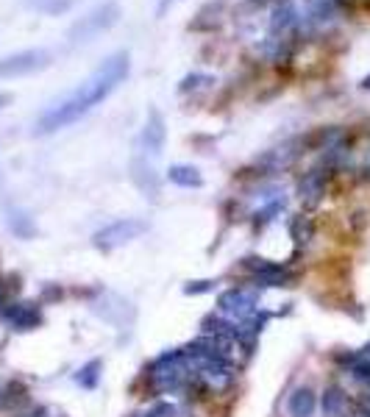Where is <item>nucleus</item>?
Here are the masks:
<instances>
[{"label": "nucleus", "mask_w": 370, "mask_h": 417, "mask_svg": "<svg viewBox=\"0 0 370 417\" xmlns=\"http://www.w3.org/2000/svg\"><path fill=\"white\" fill-rule=\"evenodd\" d=\"M131 73V56L129 50H117L112 53L109 59H103L95 73L81 84L76 87L67 97H61L56 106H50L45 114L37 120L34 126V134L37 137H47V134H56L73 123H78L84 114H90L97 103H103L109 95L114 92Z\"/></svg>", "instance_id": "f257e3e1"}, {"label": "nucleus", "mask_w": 370, "mask_h": 417, "mask_svg": "<svg viewBox=\"0 0 370 417\" xmlns=\"http://www.w3.org/2000/svg\"><path fill=\"white\" fill-rule=\"evenodd\" d=\"M145 231H148V223L145 220H139V217H123V220H114V223L97 229L92 234V245L97 250H106L109 253V250H117V248H123V245L139 239Z\"/></svg>", "instance_id": "f03ea898"}, {"label": "nucleus", "mask_w": 370, "mask_h": 417, "mask_svg": "<svg viewBox=\"0 0 370 417\" xmlns=\"http://www.w3.org/2000/svg\"><path fill=\"white\" fill-rule=\"evenodd\" d=\"M117 20H120V6L117 3H100L97 8H92L87 17H81L70 28V42H87V40H92L97 34L109 31Z\"/></svg>", "instance_id": "7ed1b4c3"}, {"label": "nucleus", "mask_w": 370, "mask_h": 417, "mask_svg": "<svg viewBox=\"0 0 370 417\" xmlns=\"http://www.w3.org/2000/svg\"><path fill=\"white\" fill-rule=\"evenodd\" d=\"M50 64V53L42 47H34V50H20L14 56H6L0 59V78H20V75H31V73H40Z\"/></svg>", "instance_id": "20e7f679"}, {"label": "nucleus", "mask_w": 370, "mask_h": 417, "mask_svg": "<svg viewBox=\"0 0 370 417\" xmlns=\"http://www.w3.org/2000/svg\"><path fill=\"white\" fill-rule=\"evenodd\" d=\"M165 137H167L165 117L159 114V109H148V120H145V128H142L137 142L139 156H145L148 162H156L165 150Z\"/></svg>", "instance_id": "39448f33"}, {"label": "nucleus", "mask_w": 370, "mask_h": 417, "mask_svg": "<svg viewBox=\"0 0 370 417\" xmlns=\"http://www.w3.org/2000/svg\"><path fill=\"white\" fill-rule=\"evenodd\" d=\"M0 318L14 331H34L37 325H42V309L37 301H8Z\"/></svg>", "instance_id": "423d86ee"}, {"label": "nucleus", "mask_w": 370, "mask_h": 417, "mask_svg": "<svg viewBox=\"0 0 370 417\" xmlns=\"http://www.w3.org/2000/svg\"><path fill=\"white\" fill-rule=\"evenodd\" d=\"M217 306L223 315H229L232 320H248L253 312H256V295L248 292V289H239V286H232L226 292H220L217 298Z\"/></svg>", "instance_id": "0eeeda50"}, {"label": "nucleus", "mask_w": 370, "mask_h": 417, "mask_svg": "<svg viewBox=\"0 0 370 417\" xmlns=\"http://www.w3.org/2000/svg\"><path fill=\"white\" fill-rule=\"evenodd\" d=\"M242 267L251 270L253 278H256L259 284H265V286H287V284L295 278L292 270H287L284 265L270 262V259H256V256H251V259L242 262Z\"/></svg>", "instance_id": "6e6552de"}, {"label": "nucleus", "mask_w": 370, "mask_h": 417, "mask_svg": "<svg viewBox=\"0 0 370 417\" xmlns=\"http://www.w3.org/2000/svg\"><path fill=\"white\" fill-rule=\"evenodd\" d=\"M131 179H134V184L137 189L145 195V198H159V192H162V179L156 176V170H153V162H148L145 156H134V162H131Z\"/></svg>", "instance_id": "1a4fd4ad"}, {"label": "nucleus", "mask_w": 370, "mask_h": 417, "mask_svg": "<svg viewBox=\"0 0 370 417\" xmlns=\"http://www.w3.org/2000/svg\"><path fill=\"white\" fill-rule=\"evenodd\" d=\"M28 404H31V389H28L20 378H11V381L0 389V412H3V415H17V412H23Z\"/></svg>", "instance_id": "9d476101"}, {"label": "nucleus", "mask_w": 370, "mask_h": 417, "mask_svg": "<svg viewBox=\"0 0 370 417\" xmlns=\"http://www.w3.org/2000/svg\"><path fill=\"white\" fill-rule=\"evenodd\" d=\"M318 409V395L312 387L301 384L292 389V395L287 398V415L290 417H312Z\"/></svg>", "instance_id": "9b49d317"}, {"label": "nucleus", "mask_w": 370, "mask_h": 417, "mask_svg": "<svg viewBox=\"0 0 370 417\" xmlns=\"http://www.w3.org/2000/svg\"><path fill=\"white\" fill-rule=\"evenodd\" d=\"M321 409H323V417H342L345 409H348V398L342 392L340 384H328L321 395Z\"/></svg>", "instance_id": "f8f14e48"}, {"label": "nucleus", "mask_w": 370, "mask_h": 417, "mask_svg": "<svg viewBox=\"0 0 370 417\" xmlns=\"http://www.w3.org/2000/svg\"><path fill=\"white\" fill-rule=\"evenodd\" d=\"M167 181H173L176 186H184V189H201L203 176L192 164H170L167 167Z\"/></svg>", "instance_id": "ddd939ff"}, {"label": "nucleus", "mask_w": 370, "mask_h": 417, "mask_svg": "<svg viewBox=\"0 0 370 417\" xmlns=\"http://www.w3.org/2000/svg\"><path fill=\"white\" fill-rule=\"evenodd\" d=\"M326 192V176L321 170H309L304 179H301V184H298V195H301V200L304 203H318L321 200V195Z\"/></svg>", "instance_id": "4468645a"}, {"label": "nucleus", "mask_w": 370, "mask_h": 417, "mask_svg": "<svg viewBox=\"0 0 370 417\" xmlns=\"http://www.w3.org/2000/svg\"><path fill=\"white\" fill-rule=\"evenodd\" d=\"M8 229L17 234L20 239H31V236L37 234L34 220H31L25 212H20V209H11V212H8Z\"/></svg>", "instance_id": "2eb2a0df"}, {"label": "nucleus", "mask_w": 370, "mask_h": 417, "mask_svg": "<svg viewBox=\"0 0 370 417\" xmlns=\"http://www.w3.org/2000/svg\"><path fill=\"white\" fill-rule=\"evenodd\" d=\"M100 370H103V362L100 359H90L81 370L76 373V384L84 387V389H95L97 381H100Z\"/></svg>", "instance_id": "dca6fc26"}, {"label": "nucleus", "mask_w": 370, "mask_h": 417, "mask_svg": "<svg viewBox=\"0 0 370 417\" xmlns=\"http://www.w3.org/2000/svg\"><path fill=\"white\" fill-rule=\"evenodd\" d=\"M25 6H31V8H37V11H42V14H61V11H67L76 0H23Z\"/></svg>", "instance_id": "f3484780"}, {"label": "nucleus", "mask_w": 370, "mask_h": 417, "mask_svg": "<svg viewBox=\"0 0 370 417\" xmlns=\"http://www.w3.org/2000/svg\"><path fill=\"white\" fill-rule=\"evenodd\" d=\"M206 84H215V78L212 75H203V73H192V75H186L184 81H181V92H189V90H198V87H206Z\"/></svg>", "instance_id": "a211bd4d"}, {"label": "nucleus", "mask_w": 370, "mask_h": 417, "mask_svg": "<svg viewBox=\"0 0 370 417\" xmlns=\"http://www.w3.org/2000/svg\"><path fill=\"white\" fill-rule=\"evenodd\" d=\"M292 234H295V242H298V245H306L309 236H312V223L304 220V217H298V220L292 223Z\"/></svg>", "instance_id": "6ab92c4d"}, {"label": "nucleus", "mask_w": 370, "mask_h": 417, "mask_svg": "<svg viewBox=\"0 0 370 417\" xmlns=\"http://www.w3.org/2000/svg\"><path fill=\"white\" fill-rule=\"evenodd\" d=\"M215 289V281H189L184 284V295H203V292H212Z\"/></svg>", "instance_id": "aec40b11"}, {"label": "nucleus", "mask_w": 370, "mask_h": 417, "mask_svg": "<svg viewBox=\"0 0 370 417\" xmlns=\"http://www.w3.org/2000/svg\"><path fill=\"white\" fill-rule=\"evenodd\" d=\"M14 417H47V409L45 406H28V409L17 412Z\"/></svg>", "instance_id": "412c9836"}, {"label": "nucleus", "mask_w": 370, "mask_h": 417, "mask_svg": "<svg viewBox=\"0 0 370 417\" xmlns=\"http://www.w3.org/2000/svg\"><path fill=\"white\" fill-rule=\"evenodd\" d=\"M6 303H8V289H6V284H0V312Z\"/></svg>", "instance_id": "4be33fe9"}, {"label": "nucleus", "mask_w": 370, "mask_h": 417, "mask_svg": "<svg viewBox=\"0 0 370 417\" xmlns=\"http://www.w3.org/2000/svg\"><path fill=\"white\" fill-rule=\"evenodd\" d=\"M11 100H14V95L11 92H0V109H3V106H8Z\"/></svg>", "instance_id": "5701e85b"}, {"label": "nucleus", "mask_w": 370, "mask_h": 417, "mask_svg": "<svg viewBox=\"0 0 370 417\" xmlns=\"http://www.w3.org/2000/svg\"><path fill=\"white\" fill-rule=\"evenodd\" d=\"M167 6H170V0H159V14H165V11H167Z\"/></svg>", "instance_id": "b1692460"}, {"label": "nucleus", "mask_w": 370, "mask_h": 417, "mask_svg": "<svg viewBox=\"0 0 370 417\" xmlns=\"http://www.w3.org/2000/svg\"><path fill=\"white\" fill-rule=\"evenodd\" d=\"M359 87H362V90H370V75H365V78L359 81Z\"/></svg>", "instance_id": "393cba45"}, {"label": "nucleus", "mask_w": 370, "mask_h": 417, "mask_svg": "<svg viewBox=\"0 0 370 417\" xmlns=\"http://www.w3.org/2000/svg\"><path fill=\"white\" fill-rule=\"evenodd\" d=\"M362 353H365V356H368V359H370V342H368V345H365V348H362Z\"/></svg>", "instance_id": "a878e982"}]
</instances>
